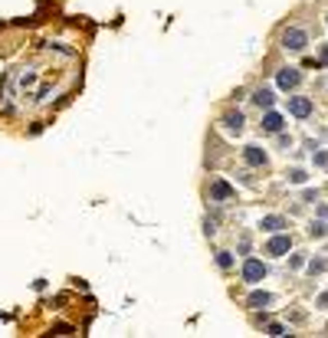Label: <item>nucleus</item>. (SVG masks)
Here are the masks:
<instances>
[{
    "instance_id": "nucleus-1",
    "label": "nucleus",
    "mask_w": 328,
    "mask_h": 338,
    "mask_svg": "<svg viewBox=\"0 0 328 338\" xmlns=\"http://www.w3.org/2000/svg\"><path fill=\"white\" fill-rule=\"evenodd\" d=\"M263 279H266V263L263 260H246L243 263V283L256 286V283H263Z\"/></svg>"
},
{
    "instance_id": "nucleus-2",
    "label": "nucleus",
    "mask_w": 328,
    "mask_h": 338,
    "mask_svg": "<svg viewBox=\"0 0 328 338\" xmlns=\"http://www.w3.org/2000/svg\"><path fill=\"white\" fill-rule=\"evenodd\" d=\"M305 43H309V36H305V30H299V26H289V30L282 33V46L292 49V53L305 49Z\"/></svg>"
},
{
    "instance_id": "nucleus-3",
    "label": "nucleus",
    "mask_w": 328,
    "mask_h": 338,
    "mask_svg": "<svg viewBox=\"0 0 328 338\" xmlns=\"http://www.w3.org/2000/svg\"><path fill=\"white\" fill-rule=\"evenodd\" d=\"M233 194H236V190L230 187V184L223 181V177H213V181H210V200L223 204V200H233Z\"/></svg>"
},
{
    "instance_id": "nucleus-4",
    "label": "nucleus",
    "mask_w": 328,
    "mask_h": 338,
    "mask_svg": "<svg viewBox=\"0 0 328 338\" xmlns=\"http://www.w3.org/2000/svg\"><path fill=\"white\" fill-rule=\"evenodd\" d=\"M289 112L296 118H309L315 112V105H312V99H305V95H292L289 99Z\"/></svg>"
},
{
    "instance_id": "nucleus-5",
    "label": "nucleus",
    "mask_w": 328,
    "mask_h": 338,
    "mask_svg": "<svg viewBox=\"0 0 328 338\" xmlns=\"http://www.w3.org/2000/svg\"><path fill=\"white\" fill-rule=\"evenodd\" d=\"M299 82H302V72H299V69H292V66L279 69V76H276V86H279V89H296Z\"/></svg>"
},
{
    "instance_id": "nucleus-6",
    "label": "nucleus",
    "mask_w": 328,
    "mask_h": 338,
    "mask_svg": "<svg viewBox=\"0 0 328 338\" xmlns=\"http://www.w3.org/2000/svg\"><path fill=\"white\" fill-rule=\"evenodd\" d=\"M243 161H246L250 168H266L269 158H266V151L259 148V145H246V148H243Z\"/></svg>"
},
{
    "instance_id": "nucleus-7",
    "label": "nucleus",
    "mask_w": 328,
    "mask_h": 338,
    "mask_svg": "<svg viewBox=\"0 0 328 338\" xmlns=\"http://www.w3.org/2000/svg\"><path fill=\"white\" fill-rule=\"evenodd\" d=\"M289 246H292L289 236H273V240L266 243V253H269V256H286V253H289Z\"/></svg>"
},
{
    "instance_id": "nucleus-8",
    "label": "nucleus",
    "mask_w": 328,
    "mask_h": 338,
    "mask_svg": "<svg viewBox=\"0 0 328 338\" xmlns=\"http://www.w3.org/2000/svg\"><path fill=\"white\" fill-rule=\"evenodd\" d=\"M282 125H286V118H282L279 112H273V109H269V112L263 115V128H266V132L279 135V132H282Z\"/></svg>"
},
{
    "instance_id": "nucleus-9",
    "label": "nucleus",
    "mask_w": 328,
    "mask_h": 338,
    "mask_svg": "<svg viewBox=\"0 0 328 338\" xmlns=\"http://www.w3.org/2000/svg\"><path fill=\"white\" fill-rule=\"evenodd\" d=\"M243 125H246L243 112H227V115H223V128H227V132H243Z\"/></svg>"
},
{
    "instance_id": "nucleus-10",
    "label": "nucleus",
    "mask_w": 328,
    "mask_h": 338,
    "mask_svg": "<svg viewBox=\"0 0 328 338\" xmlns=\"http://www.w3.org/2000/svg\"><path fill=\"white\" fill-rule=\"evenodd\" d=\"M259 227L269 230V233H279V230L289 227V223H286V217H276V213H269V217H263V220H259Z\"/></svg>"
},
{
    "instance_id": "nucleus-11",
    "label": "nucleus",
    "mask_w": 328,
    "mask_h": 338,
    "mask_svg": "<svg viewBox=\"0 0 328 338\" xmlns=\"http://www.w3.org/2000/svg\"><path fill=\"white\" fill-rule=\"evenodd\" d=\"M253 102H256L259 109H273V102H276L273 89H256V92H253Z\"/></svg>"
},
{
    "instance_id": "nucleus-12",
    "label": "nucleus",
    "mask_w": 328,
    "mask_h": 338,
    "mask_svg": "<svg viewBox=\"0 0 328 338\" xmlns=\"http://www.w3.org/2000/svg\"><path fill=\"white\" fill-rule=\"evenodd\" d=\"M269 302H273L269 292H253V296H250V309H266Z\"/></svg>"
},
{
    "instance_id": "nucleus-13",
    "label": "nucleus",
    "mask_w": 328,
    "mask_h": 338,
    "mask_svg": "<svg viewBox=\"0 0 328 338\" xmlns=\"http://www.w3.org/2000/svg\"><path fill=\"white\" fill-rule=\"evenodd\" d=\"M217 266L220 269H230V266H233V253H230V250H220L217 253Z\"/></svg>"
},
{
    "instance_id": "nucleus-14",
    "label": "nucleus",
    "mask_w": 328,
    "mask_h": 338,
    "mask_svg": "<svg viewBox=\"0 0 328 338\" xmlns=\"http://www.w3.org/2000/svg\"><path fill=\"white\" fill-rule=\"evenodd\" d=\"M305 181H309V174H305L302 168H292L289 171V184H305Z\"/></svg>"
},
{
    "instance_id": "nucleus-15",
    "label": "nucleus",
    "mask_w": 328,
    "mask_h": 338,
    "mask_svg": "<svg viewBox=\"0 0 328 338\" xmlns=\"http://www.w3.org/2000/svg\"><path fill=\"white\" fill-rule=\"evenodd\" d=\"M328 233V227H325V223H312V227H309V236H315V240H322V236H325Z\"/></svg>"
},
{
    "instance_id": "nucleus-16",
    "label": "nucleus",
    "mask_w": 328,
    "mask_h": 338,
    "mask_svg": "<svg viewBox=\"0 0 328 338\" xmlns=\"http://www.w3.org/2000/svg\"><path fill=\"white\" fill-rule=\"evenodd\" d=\"M309 273H325V260H312V263H309Z\"/></svg>"
},
{
    "instance_id": "nucleus-17",
    "label": "nucleus",
    "mask_w": 328,
    "mask_h": 338,
    "mask_svg": "<svg viewBox=\"0 0 328 338\" xmlns=\"http://www.w3.org/2000/svg\"><path fill=\"white\" fill-rule=\"evenodd\" d=\"M315 165H319V168H328V151H315Z\"/></svg>"
},
{
    "instance_id": "nucleus-18",
    "label": "nucleus",
    "mask_w": 328,
    "mask_h": 338,
    "mask_svg": "<svg viewBox=\"0 0 328 338\" xmlns=\"http://www.w3.org/2000/svg\"><path fill=\"white\" fill-rule=\"evenodd\" d=\"M266 332H269V335H286V329H282L279 322H273V325H269V329H266Z\"/></svg>"
},
{
    "instance_id": "nucleus-19",
    "label": "nucleus",
    "mask_w": 328,
    "mask_h": 338,
    "mask_svg": "<svg viewBox=\"0 0 328 338\" xmlns=\"http://www.w3.org/2000/svg\"><path fill=\"white\" fill-rule=\"evenodd\" d=\"M302 200H309V204H315V200H319V190H305V194H302Z\"/></svg>"
},
{
    "instance_id": "nucleus-20",
    "label": "nucleus",
    "mask_w": 328,
    "mask_h": 338,
    "mask_svg": "<svg viewBox=\"0 0 328 338\" xmlns=\"http://www.w3.org/2000/svg\"><path fill=\"white\" fill-rule=\"evenodd\" d=\"M319 63L328 66V43H322V56H319Z\"/></svg>"
},
{
    "instance_id": "nucleus-21",
    "label": "nucleus",
    "mask_w": 328,
    "mask_h": 338,
    "mask_svg": "<svg viewBox=\"0 0 328 338\" xmlns=\"http://www.w3.org/2000/svg\"><path fill=\"white\" fill-rule=\"evenodd\" d=\"M319 309H328V292H325V296H319Z\"/></svg>"
}]
</instances>
